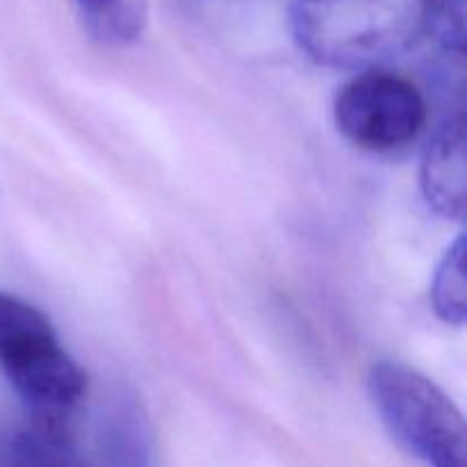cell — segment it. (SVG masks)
I'll list each match as a JSON object with an SVG mask.
<instances>
[{"label": "cell", "mask_w": 467, "mask_h": 467, "mask_svg": "<svg viewBox=\"0 0 467 467\" xmlns=\"http://www.w3.org/2000/svg\"><path fill=\"white\" fill-rule=\"evenodd\" d=\"M0 369L27 406V420L73 433L87 379L67 354L50 319L27 301L0 292Z\"/></svg>", "instance_id": "6da1fadb"}, {"label": "cell", "mask_w": 467, "mask_h": 467, "mask_svg": "<svg viewBox=\"0 0 467 467\" xmlns=\"http://www.w3.org/2000/svg\"><path fill=\"white\" fill-rule=\"evenodd\" d=\"M301 48L327 67H374L420 39L422 0H290Z\"/></svg>", "instance_id": "7a4b0ae2"}, {"label": "cell", "mask_w": 467, "mask_h": 467, "mask_svg": "<svg viewBox=\"0 0 467 467\" xmlns=\"http://www.w3.org/2000/svg\"><path fill=\"white\" fill-rule=\"evenodd\" d=\"M369 395L383 424L427 467H467V427L459 406L418 369L379 360L369 369Z\"/></svg>", "instance_id": "3957f363"}, {"label": "cell", "mask_w": 467, "mask_h": 467, "mask_svg": "<svg viewBox=\"0 0 467 467\" xmlns=\"http://www.w3.org/2000/svg\"><path fill=\"white\" fill-rule=\"evenodd\" d=\"M333 119L347 141L363 150L386 153L406 146L427 123V100L406 78L368 68L336 96Z\"/></svg>", "instance_id": "277c9868"}, {"label": "cell", "mask_w": 467, "mask_h": 467, "mask_svg": "<svg viewBox=\"0 0 467 467\" xmlns=\"http://www.w3.org/2000/svg\"><path fill=\"white\" fill-rule=\"evenodd\" d=\"M420 187L433 213L463 222L467 205L465 117L454 114L441 123L420 164Z\"/></svg>", "instance_id": "5b68a950"}, {"label": "cell", "mask_w": 467, "mask_h": 467, "mask_svg": "<svg viewBox=\"0 0 467 467\" xmlns=\"http://www.w3.org/2000/svg\"><path fill=\"white\" fill-rule=\"evenodd\" d=\"M0 467H99L76 445L73 433L27 422H0Z\"/></svg>", "instance_id": "8992f818"}, {"label": "cell", "mask_w": 467, "mask_h": 467, "mask_svg": "<svg viewBox=\"0 0 467 467\" xmlns=\"http://www.w3.org/2000/svg\"><path fill=\"white\" fill-rule=\"evenodd\" d=\"M87 32L99 44L130 46L149 26L150 0H73Z\"/></svg>", "instance_id": "52a82bcc"}, {"label": "cell", "mask_w": 467, "mask_h": 467, "mask_svg": "<svg viewBox=\"0 0 467 467\" xmlns=\"http://www.w3.org/2000/svg\"><path fill=\"white\" fill-rule=\"evenodd\" d=\"M433 313L451 327H463L467 317V281H465V237H456L454 244L442 255L431 281Z\"/></svg>", "instance_id": "ba28073f"}, {"label": "cell", "mask_w": 467, "mask_h": 467, "mask_svg": "<svg viewBox=\"0 0 467 467\" xmlns=\"http://www.w3.org/2000/svg\"><path fill=\"white\" fill-rule=\"evenodd\" d=\"M422 36L445 53L463 57L465 0H422Z\"/></svg>", "instance_id": "9c48e42d"}]
</instances>
